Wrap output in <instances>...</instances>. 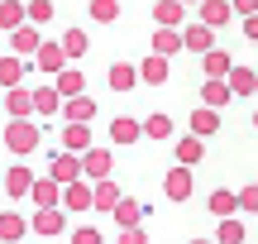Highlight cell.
<instances>
[{
	"label": "cell",
	"instance_id": "6da1fadb",
	"mask_svg": "<svg viewBox=\"0 0 258 244\" xmlns=\"http://www.w3.org/2000/svg\"><path fill=\"white\" fill-rule=\"evenodd\" d=\"M0 144H5L15 158H29V153L43 144V130H38V120H10L5 134H0Z\"/></svg>",
	"mask_w": 258,
	"mask_h": 244
},
{
	"label": "cell",
	"instance_id": "7a4b0ae2",
	"mask_svg": "<svg viewBox=\"0 0 258 244\" xmlns=\"http://www.w3.org/2000/svg\"><path fill=\"white\" fill-rule=\"evenodd\" d=\"M48 172L67 187V182H82L86 177V163H82V153H72V149H53V153H48Z\"/></svg>",
	"mask_w": 258,
	"mask_h": 244
},
{
	"label": "cell",
	"instance_id": "3957f363",
	"mask_svg": "<svg viewBox=\"0 0 258 244\" xmlns=\"http://www.w3.org/2000/svg\"><path fill=\"white\" fill-rule=\"evenodd\" d=\"M67 216L72 211L67 206H34V235H43V239H57V235H67Z\"/></svg>",
	"mask_w": 258,
	"mask_h": 244
},
{
	"label": "cell",
	"instance_id": "277c9868",
	"mask_svg": "<svg viewBox=\"0 0 258 244\" xmlns=\"http://www.w3.org/2000/svg\"><path fill=\"white\" fill-rule=\"evenodd\" d=\"M62 206L72 211V216H86V211H96V182H91V177L67 182V187H62Z\"/></svg>",
	"mask_w": 258,
	"mask_h": 244
},
{
	"label": "cell",
	"instance_id": "5b68a950",
	"mask_svg": "<svg viewBox=\"0 0 258 244\" xmlns=\"http://www.w3.org/2000/svg\"><path fill=\"white\" fill-rule=\"evenodd\" d=\"M67 63H72V57H67V48H62V38H57V43H53V38H43V48H38V53H34V67H38V72L48 77V82H53V77L62 72Z\"/></svg>",
	"mask_w": 258,
	"mask_h": 244
},
{
	"label": "cell",
	"instance_id": "8992f818",
	"mask_svg": "<svg viewBox=\"0 0 258 244\" xmlns=\"http://www.w3.org/2000/svg\"><path fill=\"white\" fill-rule=\"evenodd\" d=\"M191 182H196L191 168H186V163H177V168H167V177H163V197L182 206V201H191Z\"/></svg>",
	"mask_w": 258,
	"mask_h": 244
},
{
	"label": "cell",
	"instance_id": "52a82bcc",
	"mask_svg": "<svg viewBox=\"0 0 258 244\" xmlns=\"http://www.w3.org/2000/svg\"><path fill=\"white\" fill-rule=\"evenodd\" d=\"M5 115L10 120H38L34 115V86H10L5 91Z\"/></svg>",
	"mask_w": 258,
	"mask_h": 244
},
{
	"label": "cell",
	"instance_id": "ba28073f",
	"mask_svg": "<svg viewBox=\"0 0 258 244\" xmlns=\"http://www.w3.org/2000/svg\"><path fill=\"white\" fill-rule=\"evenodd\" d=\"M43 48V29L38 24H19L15 34H10V53H19V57H29L34 63V53Z\"/></svg>",
	"mask_w": 258,
	"mask_h": 244
},
{
	"label": "cell",
	"instance_id": "9c48e42d",
	"mask_svg": "<svg viewBox=\"0 0 258 244\" xmlns=\"http://www.w3.org/2000/svg\"><path fill=\"white\" fill-rule=\"evenodd\" d=\"M82 163H86V177H91V182H105L110 168H115V153L105 149V144H91V149L82 153Z\"/></svg>",
	"mask_w": 258,
	"mask_h": 244
},
{
	"label": "cell",
	"instance_id": "30bf717a",
	"mask_svg": "<svg viewBox=\"0 0 258 244\" xmlns=\"http://www.w3.org/2000/svg\"><path fill=\"white\" fill-rule=\"evenodd\" d=\"M57 139H62V144H57V149H72V153H86V149H91V125H82V120H62V134H57Z\"/></svg>",
	"mask_w": 258,
	"mask_h": 244
},
{
	"label": "cell",
	"instance_id": "8fae6325",
	"mask_svg": "<svg viewBox=\"0 0 258 244\" xmlns=\"http://www.w3.org/2000/svg\"><path fill=\"white\" fill-rule=\"evenodd\" d=\"M196 19L211 24V29H225L234 19V0H201V5H196Z\"/></svg>",
	"mask_w": 258,
	"mask_h": 244
},
{
	"label": "cell",
	"instance_id": "7c38bea8",
	"mask_svg": "<svg viewBox=\"0 0 258 244\" xmlns=\"http://www.w3.org/2000/svg\"><path fill=\"white\" fill-rule=\"evenodd\" d=\"M34 115H38V120L62 115V91H57L53 82H48V86H34Z\"/></svg>",
	"mask_w": 258,
	"mask_h": 244
},
{
	"label": "cell",
	"instance_id": "4fadbf2b",
	"mask_svg": "<svg viewBox=\"0 0 258 244\" xmlns=\"http://www.w3.org/2000/svg\"><path fill=\"white\" fill-rule=\"evenodd\" d=\"M182 38H186V53H196V57H206L215 48V29L211 24H201V19H196V24H186L182 29Z\"/></svg>",
	"mask_w": 258,
	"mask_h": 244
},
{
	"label": "cell",
	"instance_id": "5bb4252c",
	"mask_svg": "<svg viewBox=\"0 0 258 244\" xmlns=\"http://www.w3.org/2000/svg\"><path fill=\"white\" fill-rule=\"evenodd\" d=\"M172 158L186 163V168H196V163L206 158V139H201V134H182V139H172Z\"/></svg>",
	"mask_w": 258,
	"mask_h": 244
},
{
	"label": "cell",
	"instance_id": "9a60e30c",
	"mask_svg": "<svg viewBox=\"0 0 258 244\" xmlns=\"http://www.w3.org/2000/svg\"><path fill=\"white\" fill-rule=\"evenodd\" d=\"M34 182H38L34 172H29L24 163H15V168L5 172V197H10V201H24L29 192H34Z\"/></svg>",
	"mask_w": 258,
	"mask_h": 244
},
{
	"label": "cell",
	"instance_id": "2e32d148",
	"mask_svg": "<svg viewBox=\"0 0 258 244\" xmlns=\"http://www.w3.org/2000/svg\"><path fill=\"white\" fill-rule=\"evenodd\" d=\"M153 24L186 29V0H158V5H153Z\"/></svg>",
	"mask_w": 258,
	"mask_h": 244
},
{
	"label": "cell",
	"instance_id": "e0dca14e",
	"mask_svg": "<svg viewBox=\"0 0 258 244\" xmlns=\"http://www.w3.org/2000/svg\"><path fill=\"white\" fill-rule=\"evenodd\" d=\"M24 72H29V57L5 53V57H0V91H10V86H24Z\"/></svg>",
	"mask_w": 258,
	"mask_h": 244
},
{
	"label": "cell",
	"instance_id": "ac0fdd59",
	"mask_svg": "<svg viewBox=\"0 0 258 244\" xmlns=\"http://www.w3.org/2000/svg\"><path fill=\"white\" fill-rule=\"evenodd\" d=\"M139 77H144L148 86H163L167 77H172V57H163V53H148L144 63H139Z\"/></svg>",
	"mask_w": 258,
	"mask_h": 244
},
{
	"label": "cell",
	"instance_id": "d6986e66",
	"mask_svg": "<svg viewBox=\"0 0 258 244\" xmlns=\"http://www.w3.org/2000/svg\"><path fill=\"white\" fill-rule=\"evenodd\" d=\"M29 230H34L29 216H19V211H0V239H5V244H19Z\"/></svg>",
	"mask_w": 258,
	"mask_h": 244
},
{
	"label": "cell",
	"instance_id": "ffe728a7",
	"mask_svg": "<svg viewBox=\"0 0 258 244\" xmlns=\"http://www.w3.org/2000/svg\"><path fill=\"white\" fill-rule=\"evenodd\" d=\"M206 206H211V216H215V220H225V216H239V192H230V187H215L211 197H206Z\"/></svg>",
	"mask_w": 258,
	"mask_h": 244
},
{
	"label": "cell",
	"instance_id": "44dd1931",
	"mask_svg": "<svg viewBox=\"0 0 258 244\" xmlns=\"http://www.w3.org/2000/svg\"><path fill=\"white\" fill-rule=\"evenodd\" d=\"M105 82H110V91H134L144 77H139L134 63H110V72H105Z\"/></svg>",
	"mask_w": 258,
	"mask_h": 244
},
{
	"label": "cell",
	"instance_id": "7402d4cb",
	"mask_svg": "<svg viewBox=\"0 0 258 244\" xmlns=\"http://www.w3.org/2000/svg\"><path fill=\"white\" fill-rule=\"evenodd\" d=\"M144 216H148V206H144V201H134V197H124L120 206L110 211V220H115L120 230H129V225H144Z\"/></svg>",
	"mask_w": 258,
	"mask_h": 244
},
{
	"label": "cell",
	"instance_id": "603a6c76",
	"mask_svg": "<svg viewBox=\"0 0 258 244\" xmlns=\"http://www.w3.org/2000/svg\"><path fill=\"white\" fill-rule=\"evenodd\" d=\"M29 201H34V206H62V182H57L53 172H48L43 182H34V192H29Z\"/></svg>",
	"mask_w": 258,
	"mask_h": 244
},
{
	"label": "cell",
	"instance_id": "cb8c5ba5",
	"mask_svg": "<svg viewBox=\"0 0 258 244\" xmlns=\"http://www.w3.org/2000/svg\"><path fill=\"white\" fill-rule=\"evenodd\" d=\"M19 24H29V0H0V29L15 34Z\"/></svg>",
	"mask_w": 258,
	"mask_h": 244
},
{
	"label": "cell",
	"instance_id": "d4e9b609",
	"mask_svg": "<svg viewBox=\"0 0 258 244\" xmlns=\"http://www.w3.org/2000/svg\"><path fill=\"white\" fill-rule=\"evenodd\" d=\"M186 48V38H182V29H163L158 24L153 29V53H163V57H177Z\"/></svg>",
	"mask_w": 258,
	"mask_h": 244
},
{
	"label": "cell",
	"instance_id": "484cf974",
	"mask_svg": "<svg viewBox=\"0 0 258 244\" xmlns=\"http://www.w3.org/2000/svg\"><path fill=\"white\" fill-rule=\"evenodd\" d=\"M53 86L62 91V101H72V96L86 91V72H82V67H62V72L53 77Z\"/></svg>",
	"mask_w": 258,
	"mask_h": 244
},
{
	"label": "cell",
	"instance_id": "4316f807",
	"mask_svg": "<svg viewBox=\"0 0 258 244\" xmlns=\"http://www.w3.org/2000/svg\"><path fill=\"white\" fill-rule=\"evenodd\" d=\"M230 101H234L230 82H220V77H206L201 82V105H215V110H220V105H230Z\"/></svg>",
	"mask_w": 258,
	"mask_h": 244
},
{
	"label": "cell",
	"instance_id": "83f0119b",
	"mask_svg": "<svg viewBox=\"0 0 258 244\" xmlns=\"http://www.w3.org/2000/svg\"><path fill=\"white\" fill-rule=\"evenodd\" d=\"M144 139H153V144H172V115L167 110H153L144 120Z\"/></svg>",
	"mask_w": 258,
	"mask_h": 244
},
{
	"label": "cell",
	"instance_id": "f1b7e54d",
	"mask_svg": "<svg viewBox=\"0 0 258 244\" xmlns=\"http://www.w3.org/2000/svg\"><path fill=\"white\" fill-rule=\"evenodd\" d=\"M139 139H144V120H129V115L110 120V144H139Z\"/></svg>",
	"mask_w": 258,
	"mask_h": 244
},
{
	"label": "cell",
	"instance_id": "f546056e",
	"mask_svg": "<svg viewBox=\"0 0 258 244\" xmlns=\"http://www.w3.org/2000/svg\"><path fill=\"white\" fill-rule=\"evenodd\" d=\"M215 130H220V110H215V105H196V110H191V134L211 139Z\"/></svg>",
	"mask_w": 258,
	"mask_h": 244
},
{
	"label": "cell",
	"instance_id": "4dcf8cb0",
	"mask_svg": "<svg viewBox=\"0 0 258 244\" xmlns=\"http://www.w3.org/2000/svg\"><path fill=\"white\" fill-rule=\"evenodd\" d=\"M201 72H206V77H220V82H225V77L234 72V57L225 53V48H211V53L201 57Z\"/></svg>",
	"mask_w": 258,
	"mask_h": 244
},
{
	"label": "cell",
	"instance_id": "1f68e13d",
	"mask_svg": "<svg viewBox=\"0 0 258 244\" xmlns=\"http://www.w3.org/2000/svg\"><path fill=\"white\" fill-rule=\"evenodd\" d=\"M62 120H82V125H91L96 120V101H91V96H72V101H62Z\"/></svg>",
	"mask_w": 258,
	"mask_h": 244
},
{
	"label": "cell",
	"instance_id": "d6a6232c",
	"mask_svg": "<svg viewBox=\"0 0 258 244\" xmlns=\"http://www.w3.org/2000/svg\"><path fill=\"white\" fill-rule=\"evenodd\" d=\"M225 82H230V91L239 96V101H244V96H258V72H253V67H234Z\"/></svg>",
	"mask_w": 258,
	"mask_h": 244
},
{
	"label": "cell",
	"instance_id": "836d02e7",
	"mask_svg": "<svg viewBox=\"0 0 258 244\" xmlns=\"http://www.w3.org/2000/svg\"><path fill=\"white\" fill-rule=\"evenodd\" d=\"M120 201H124L120 182H110V177H105V182H96V211H105V216H110V211L120 206Z\"/></svg>",
	"mask_w": 258,
	"mask_h": 244
},
{
	"label": "cell",
	"instance_id": "e575fe53",
	"mask_svg": "<svg viewBox=\"0 0 258 244\" xmlns=\"http://www.w3.org/2000/svg\"><path fill=\"white\" fill-rule=\"evenodd\" d=\"M62 48H67V57H86V53H91V34H86V29H67Z\"/></svg>",
	"mask_w": 258,
	"mask_h": 244
},
{
	"label": "cell",
	"instance_id": "d590c367",
	"mask_svg": "<svg viewBox=\"0 0 258 244\" xmlns=\"http://www.w3.org/2000/svg\"><path fill=\"white\" fill-rule=\"evenodd\" d=\"M215 244H244V220L225 216L220 225H215Z\"/></svg>",
	"mask_w": 258,
	"mask_h": 244
},
{
	"label": "cell",
	"instance_id": "8d00e7d4",
	"mask_svg": "<svg viewBox=\"0 0 258 244\" xmlns=\"http://www.w3.org/2000/svg\"><path fill=\"white\" fill-rule=\"evenodd\" d=\"M120 19V0H91V24H115Z\"/></svg>",
	"mask_w": 258,
	"mask_h": 244
},
{
	"label": "cell",
	"instance_id": "74e56055",
	"mask_svg": "<svg viewBox=\"0 0 258 244\" xmlns=\"http://www.w3.org/2000/svg\"><path fill=\"white\" fill-rule=\"evenodd\" d=\"M29 24H38V29L53 24V0H29Z\"/></svg>",
	"mask_w": 258,
	"mask_h": 244
},
{
	"label": "cell",
	"instance_id": "f35d334b",
	"mask_svg": "<svg viewBox=\"0 0 258 244\" xmlns=\"http://www.w3.org/2000/svg\"><path fill=\"white\" fill-rule=\"evenodd\" d=\"M239 216H258V182L239 187Z\"/></svg>",
	"mask_w": 258,
	"mask_h": 244
},
{
	"label": "cell",
	"instance_id": "ab89813d",
	"mask_svg": "<svg viewBox=\"0 0 258 244\" xmlns=\"http://www.w3.org/2000/svg\"><path fill=\"white\" fill-rule=\"evenodd\" d=\"M67 239H72V244H105V235H101L96 225H77V230H72Z\"/></svg>",
	"mask_w": 258,
	"mask_h": 244
},
{
	"label": "cell",
	"instance_id": "60d3db41",
	"mask_svg": "<svg viewBox=\"0 0 258 244\" xmlns=\"http://www.w3.org/2000/svg\"><path fill=\"white\" fill-rule=\"evenodd\" d=\"M115 244H148V230L144 225H129V230H120V239Z\"/></svg>",
	"mask_w": 258,
	"mask_h": 244
},
{
	"label": "cell",
	"instance_id": "b9f144b4",
	"mask_svg": "<svg viewBox=\"0 0 258 244\" xmlns=\"http://www.w3.org/2000/svg\"><path fill=\"white\" fill-rule=\"evenodd\" d=\"M249 43H258V15H244V29H239Z\"/></svg>",
	"mask_w": 258,
	"mask_h": 244
},
{
	"label": "cell",
	"instance_id": "7bdbcfd3",
	"mask_svg": "<svg viewBox=\"0 0 258 244\" xmlns=\"http://www.w3.org/2000/svg\"><path fill=\"white\" fill-rule=\"evenodd\" d=\"M234 15H258V0H234Z\"/></svg>",
	"mask_w": 258,
	"mask_h": 244
},
{
	"label": "cell",
	"instance_id": "ee69618b",
	"mask_svg": "<svg viewBox=\"0 0 258 244\" xmlns=\"http://www.w3.org/2000/svg\"><path fill=\"white\" fill-rule=\"evenodd\" d=\"M253 130H258V105H253Z\"/></svg>",
	"mask_w": 258,
	"mask_h": 244
},
{
	"label": "cell",
	"instance_id": "f6af8a7d",
	"mask_svg": "<svg viewBox=\"0 0 258 244\" xmlns=\"http://www.w3.org/2000/svg\"><path fill=\"white\" fill-rule=\"evenodd\" d=\"M191 244H215V239H191Z\"/></svg>",
	"mask_w": 258,
	"mask_h": 244
},
{
	"label": "cell",
	"instance_id": "bcb514c9",
	"mask_svg": "<svg viewBox=\"0 0 258 244\" xmlns=\"http://www.w3.org/2000/svg\"><path fill=\"white\" fill-rule=\"evenodd\" d=\"M0 110H5V91H0Z\"/></svg>",
	"mask_w": 258,
	"mask_h": 244
},
{
	"label": "cell",
	"instance_id": "7dc6e473",
	"mask_svg": "<svg viewBox=\"0 0 258 244\" xmlns=\"http://www.w3.org/2000/svg\"><path fill=\"white\" fill-rule=\"evenodd\" d=\"M186 5H201V0H186Z\"/></svg>",
	"mask_w": 258,
	"mask_h": 244
},
{
	"label": "cell",
	"instance_id": "c3c4849f",
	"mask_svg": "<svg viewBox=\"0 0 258 244\" xmlns=\"http://www.w3.org/2000/svg\"><path fill=\"white\" fill-rule=\"evenodd\" d=\"M253 101H258V96H253Z\"/></svg>",
	"mask_w": 258,
	"mask_h": 244
},
{
	"label": "cell",
	"instance_id": "681fc988",
	"mask_svg": "<svg viewBox=\"0 0 258 244\" xmlns=\"http://www.w3.org/2000/svg\"><path fill=\"white\" fill-rule=\"evenodd\" d=\"M0 244H5V239H0Z\"/></svg>",
	"mask_w": 258,
	"mask_h": 244
},
{
	"label": "cell",
	"instance_id": "f907efd6",
	"mask_svg": "<svg viewBox=\"0 0 258 244\" xmlns=\"http://www.w3.org/2000/svg\"><path fill=\"white\" fill-rule=\"evenodd\" d=\"M19 244H24V239H19Z\"/></svg>",
	"mask_w": 258,
	"mask_h": 244
}]
</instances>
